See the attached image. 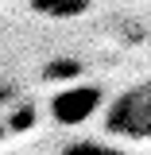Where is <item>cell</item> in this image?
Listing matches in <instances>:
<instances>
[{
  "label": "cell",
  "mask_w": 151,
  "mask_h": 155,
  "mask_svg": "<svg viewBox=\"0 0 151 155\" xmlns=\"http://www.w3.org/2000/svg\"><path fill=\"white\" fill-rule=\"evenodd\" d=\"M105 132L124 140H151V85H132L105 109Z\"/></svg>",
  "instance_id": "cell-1"
},
{
  "label": "cell",
  "mask_w": 151,
  "mask_h": 155,
  "mask_svg": "<svg viewBox=\"0 0 151 155\" xmlns=\"http://www.w3.org/2000/svg\"><path fill=\"white\" fill-rule=\"evenodd\" d=\"M58 155H124V151L113 147V143H105V140H74V143H66Z\"/></svg>",
  "instance_id": "cell-4"
},
{
  "label": "cell",
  "mask_w": 151,
  "mask_h": 155,
  "mask_svg": "<svg viewBox=\"0 0 151 155\" xmlns=\"http://www.w3.org/2000/svg\"><path fill=\"white\" fill-rule=\"evenodd\" d=\"M81 66H77L74 58H62V62H51V70H47V78H74Z\"/></svg>",
  "instance_id": "cell-5"
},
{
  "label": "cell",
  "mask_w": 151,
  "mask_h": 155,
  "mask_svg": "<svg viewBox=\"0 0 151 155\" xmlns=\"http://www.w3.org/2000/svg\"><path fill=\"white\" fill-rule=\"evenodd\" d=\"M101 109H105V93L97 85H66L51 97V116L66 128H77V124L93 120Z\"/></svg>",
  "instance_id": "cell-2"
},
{
  "label": "cell",
  "mask_w": 151,
  "mask_h": 155,
  "mask_svg": "<svg viewBox=\"0 0 151 155\" xmlns=\"http://www.w3.org/2000/svg\"><path fill=\"white\" fill-rule=\"evenodd\" d=\"M85 8H89V0H35V12H43V16H54V19L81 16Z\"/></svg>",
  "instance_id": "cell-3"
}]
</instances>
